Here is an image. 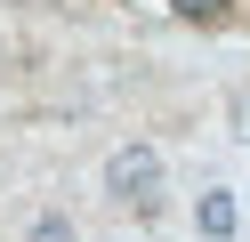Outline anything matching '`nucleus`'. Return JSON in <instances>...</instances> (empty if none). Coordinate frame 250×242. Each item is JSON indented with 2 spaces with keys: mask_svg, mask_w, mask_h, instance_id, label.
Wrapping results in <instances>:
<instances>
[{
  "mask_svg": "<svg viewBox=\"0 0 250 242\" xmlns=\"http://www.w3.org/2000/svg\"><path fill=\"white\" fill-rule=\"evenodd\" d=\"M105 177H113L121 202H153V186H162V154H153V145H121V154L105 161Z\"/></svg>",
  "mask_w": 250,
  "mask_h": 242,
  "instance_id": "1",
  "label": "nucleus"
},
{
  "mask_svg": "<svg viewBox=\"0 0 250 242\" xmlns=\"http://www.w3.org/2000/svg\"><path fill=\"white\" fill-rule=\"evenodd\" d=\"M202 234H234V194H202Z\"/></svg>",
  "mask_w": 250,
  "mask_h": 242,
  "instance_id": "2",
  "label": "nucleus"
},
{
  "mask_svg": "<svg viewBox=\"0 0 250 242\" xmlns=\"http://www.w3.org/2000/svg\"><path fill=\"white\" fill-rule=\"evenodd\" d=\"M24 242H73V226L57 218V210H41V218H33V234H24Z\"/></svg>",
  "mask_w": 250,
  "mask_h": 242,
  "instance_id": "3",
  "label": "nucleus"
}]
</instances>
